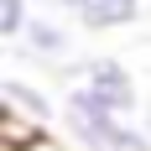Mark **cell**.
Instances as JSON below:
<instances>
[{
    "label": "cell",
    "instance_id": "7",
    "mask_svg": "<svg viewBox=\"0 0 151 151\" xmlns=\"http://www.w3.org/2000/svg\"><path fill=\"white\" fill-rule=\"evenodd\" d=\"M26 151H68V146H58V141H37V146H26Z\"/></svg>",
    "mask_w": 151,
    "mask_h": 151
},
{
    "label": "cell",
    "instance_id": "4",
    "mask_svg": "<svg viewBox=\"0 0 151 151\" xmlns=\"http://www.w3.org/2000/svg\"><path fill=\"white\" fill-rule=\"evenodd\" d=\"M0 104H5V115L37 125V130H47V120L58 115V109H52V99H47L42 89H31L26 78H0ZM58 120H63V115H58Z\"/></svg>",
    "mask_w": 151,
    "mask_h": 151
},
{
    "label": "cell",
    "instance_id": "2",
    "mask_svg": "<svg viewBox=\"0 0 151 151\" xmlns=\"http://www.w3.org/2000/svg\"><path fill=\"white\" fill-rule=\"evenodd\" d=\"M78 73H83V83L78 89H89L99 104H109L115 115H136V104H141V94H136V78H130V68H125L120 58H83L78 63Z\"/></svg>",
    "mask_w": 151,
    "mask_h": 151
},
{
    "label": "cell",
    "instance_id": "3",
    "mask_svg": "<svg viewBox=\"0 0 151 151\" xmlns=\"http://www.w3.org/2000/svg\"><path fill=\"white\" fill-rule=\"evenodd\" d=\"M47 5H63L83 31H115L141 16V0H47Z\"/></svg>",
    "mask_w": 151,
    "mask_h": 151
},
{
    "label": "cell",
    "instance_id": "5",
    "mask_svg": "<svg viewBox=\"0 0 151 151\" xmlns=\"http://www.w3.org/2000/svg\"><path fill=\"white\" fill-rule=\"evenodd\" d=\"M68 47H73V31L63 26V21H52V16H31V26H26V37H21V52L26 58H37V63H52V58H68Z\"/></svg>",
    "mask_w": 151,
    "mask_h": 151
},
{
    "label": "cell",
    "instance_id": "6",
    "mask_svg": "<svg viewBox=\"0 0 151 151\" xmlns=\"http://www.w3.org/2000/svg\"><path fill=\"white\" fill-rule=\"evenodd\" d=\"M31 5L26 0H0V37H5V42H21V37H26V26H31Z\"/></svg>",
    "mask_w": 151,
    "mask_h": 151
},
{
    "label": "cell",
    "instance_id": "1",
    "mask_svg": "<svg viewBox=\"0 0 151 151\" xmlns=\"http://www.w3.org/2000/svg\"><path fill=\"white\" fill-rule=\"evenodd\" d=\"M63 125L78 141V151H151V136L109 104H99L89 89H73L63 99Z\"/></svg>",
    "mask_w": 151,
    "mask_h": 151
}]
</instances>
